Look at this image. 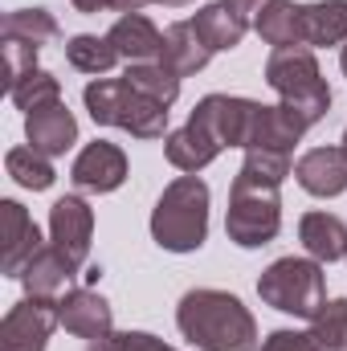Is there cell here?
I'll use <instances>...</instances> for the list:
<instances>
[{
    "instance_id": "22",
    "label": "cell",
    "mask_w": 347,
    "mask_h": 351,
    "mask_svg": "<svg viewBox=\"0 0 347 351\" xmlns=\"http://www.w3.org/2000/svg\"><path fill=\"white\" fill-rule=\"evenodd\" d=\"M164 156H168V164L172 168H180V172L196 176L204 172L217 156H221V147L200 131V127H192V123H184L180 131H172V135H164Z\"/></svg>"
},
{
    "instance_id": "15",
    "label": "cell",
    "mask_w": 347,
    "mask_h": 351,
    "mask_svg": "<svg viewBox=\"0 0 347 351\" xmlns=\"http://www.w3.org/2000/svg\"><path fill=\"white\" fill-rule=\"evenodd\" d=\"M294 180L311 196H323V200L339 196V192H347V152L344 147H311L294 164Z\"/></svg>"
},
{
    "instance_id": "8",
    "label": "cell",
    "mask_w": 347,
    "mask_h": 351,
    "mask_svg": "<svg viewBox=\"0 0 347 351\" xmlns=\"http://www.w3.org/2000/svg\"><path fill=\"white\" fill-rule=\"evenodd\" d=\"M62 327L58 298H21L0 319V351H45L53 331Z\"/></svg>"
},
{
    "instance_id": "39",
    "label": "cell",
    "mask_w": 347,
    "mask_h": 351,
    "mask_svg": "<svg viewBox=\"0 0 347 351\" xmlns=\"http://www.w3.org/2000/svg\"><path fill=\"white\" fill-rule=\"evenodd\" d=\"M339 66H344V78H347V45L339 49Z\"/></svg>"
},
{
    "instance_id": "19",
    "label": "cell",
    "mask_w": 347,
    "mask_h": 351,
    "mask_svg": "<svg viewBox=\"0 0 347 351\" xmlns=\"http://www.w3.org/2000/svg\"><path fill=\"white\" fill-rule=\"evenodd\" d=\"M78 269L66 262L53 245H41L37 254H33V262L21 269V286H25V294L29 298H62L66 290H70V278H74Z\"/></svg>"
},
{
    "instance_id": "36",
    "label": "cell",
    "mask_w": 347,
    "mask_h": 351,
    "mask_svg": "<svg viewBox=\"0 0 347 351\" xmlns=\"http://www.w3.org/2000/svg\"><path fill=\"white\" fill-rule=\"evenodd\" d=\"M147 4H156V0H115V8H119V12H143Z\"/></svg>"
},
{
    "instance_id": "7",
    "label": "cell",
    "mask_w": 347,
    "mask_h": 351,
    "mask_svg": "<svg viewBox=\"0 0 347 351\" xmlns=\"http://www.w3.org/2000/svg\"><path fill=\"white\" fill-rule=\"evenodd\" d=\"M254 98H237V94H204L196 102V110L188 114L192 127H200L221 152L225 147H250V127H254Z\"/></svg>"
},
{
    "instance_id": "17",
    "label": "cell",
    "mask_w": 347,
    "mask_h": 351,
    "mask_svg": "<svg viewBox=\"0 0 347 351\" xmlns=\"http://www.w3.org/2000/svg\"><path fill=\"white\" fill-rule=\"evenodd\" d=\"M298 29L302 45L327 49V45H347V0H315L298 8Z\"/></svg>"
},
{
    "instance_id": "38",
    "label": "cell",
    "mask_w": 347,
    "mask_h": 351,
    "mask_svg": "<svg viewBox=\"0 0 347 351\" xmlns=\"http://www.w3.org/2000/svg\"><path fill=\"white\" fill-rule=\"evenodd\" d=\"M156 4H168V8H184V4H192V0H156Z\"/></svg>"
},
{
    "instance_id": "30",
    "label": "cell",
    "mask_w": 347,
    "mask_h": 351,
    "mask_svg": "<svg viewBox=\"0 0 347 351\" xmlns=\"http://www.w3.org/2000/svg\"><path fill=\"white\" fill-rule=\"evenodd\" d=\"M37 49H41V45H33V41L4 37V70H8V90L16 86L21 78H29L33 70H41V66H37Z\"/></svg>"
},
{
    "instance_id": "10",
    "label": "cell",
    "mask_w": 347,
    "mask_h": 351,
    "mask_svg": "<svg viewBox=\"0 0 347 351\" xmlns=\"http://www.w3.org/2000/svg\"><path fill=\"white\" fill-rule=\"evenodd\" d=\"M70 180H74V188L94 192V196L123 188V180H127V156H123V147L119 143H106V139L86 143L78 152L74 168H70Z\"/></svg>"
},
{
    "instance_id": "6",
    "label": "cell",
    "mask_w": 347,
    "mask_h": 351,
    "mask_svg": "<svg viewBox=\"0 0 347 351\" xmlns=\"http://www.w3.org/2000/svg\"><path fill=\"white\" fill-rule=\"evenodd\" d=\"M258 294L265 306L294 315V319H315L327 302V274L315 258H278L265 265L258 278Z\"/></svg>"
},
{
    "instance_id": "33",
    "label": "cell",
    "mask_w": 347,
    "mask_h": 351,
    "mask_svg": "<svg viewBox=\"0 0 347 351\" xmlns=\"http://www.w3.org/2000/svg\"><path fill=\"white\" fill-rule=\"evenodd\" d=\"M115 351H176V348H168L164 339H156L147 331H123V335H115Z\"/></svg>"
},
{
    "instance_id": "37",
    "label": "cell",
    "mask_w": 347,
    "mask_h": 351,
    "mask_svg": "<svg viewBox=\"0 0 347 351\" xmlns=\"http://www.w3.org/2000/svg\"><path fill=\"white\" fill-rule=\"evenodd\" d=\"M86 351H115V335H106V339H90Z\"/></svg>"
},
{
    "instance_id": "5",
    "label": "cell",
    "mask_w": 347,
    "mask_h": 351,
    "mask_svg": "<svg viewBox=\"0 0 347 351\" xmlns=\"http://www.w3.org/2000/svg\"><path fill=\"white\" fill-rule=\"evenodd\" d=\"M282 184H270L254 172L233 176V188H229V213H225V233L233 245L241 250H261L278 237L282 229V196H278Z\"/></svg>"
},
{
    "instance_id": "21",
    "label": "cell",
    "mask_w": 347,
    "mask_h": 351,
    "mask_svg": "<svg viewBox=\"0 0 347 351\" xmlns=\"http://www.w3.org/2000/svg\"><path fill=\"white\" fill-rule=\"evenodd\" d=\"M192 25H196V33H200V41L213 49V53H225V49H237L241 41H246V33H250V25L225 4V0H217V4H204L196 16H192Z\"/></svg>"
},
{
    "instance_id": "11",
    "label": "cell",
    "mask_w": 347,
    "mask_h": 351,
    "mask_svg": "<svg viewBox=\"0 0 347 351\" xmlns=\"http://www.w3.org/2000/svg\"><path fill=\"white\" fill-rule=\"evenodd\" d=\"M58 311H62V327L78 339H106L115 335V311L110 302L90 290V286H70L62 298H58Z\"/></svg>"
},
{
    "instance_id": "40",
    "label": "cell",
    "mask_w": 347,
    "mask_h": 351,
    "mask_svg": "<svg viewBox=\"0 0 347 351\" xmlns=\"http://www.w3.org/2000/svg\"><path fill=\"white\" fill-rule=\"evenodd\" d=\"M339 147H344V152H347V131H344V143H339Z\"/></svg>"
},
{
    "instance_id": "3",
    "label": "cell",
    "mask_w": 347,
    "mask_h": 351,
    "mask_svg": "<svg viewBox=\"0 0 347 351\" xmlns=\"http://www.w3.org/2000/svg\"><path fill=\"white\" fill-rule=\"evenodd\" d=\"M265 82L278 90L282 106L294 110V119L311 131L331 110V86L319 70V58L311 45H286L274 49L265 62Z\"/></svg>"
},
{
    "instance_id": "23",
    "label": "cell",
    "mask_w": 347,
    "mask_h": 351,
    "mask_svg": "<svg viewBox=\"0 0 347 351\" xmlns=\"http://www.w3.org/2000/svg\"><path fill=\"white\" fill-rule=\"evenodd\" d=\"M298 8L294 0H270L265 12L258 16V37L274 49H286V45H302V29H298Z\"/></svg>"
},
{
    "instance_id": "31",
    "label": "cell",
    "mask_w": 347,
    "mask_h": 351,
    "mask_svg": "<svg viewBox=\"0 0 347 351\" xmlns=\"http://www.w3.org/2000/svg\"><path fill=\"white\" fill-rule=\"evenodd\" d=\"M246 172L261 176V180H270V184H282L286 176L294 172V160L286 156V152H265V147H254V152H246V164H241Z\"/></svg>"
},
{
    "instance_id": "13",
    "label": "cell",
    "mask_w": 347,
    "mask_h": 351,
    "mask_svg": "<svg viewBox=\"0 0 347 351\" xmlns=\"http://www.w3.org/2000/svg\"><path fill=\"white\" fill-rule=\"evenodd\" d=\"M0 225H4L0 269H4L8 278H21V269L33 262V254L41 250V229H37V221L25 213L21 200H0Z\"/></svg>"
},
{
    "instance_id": "20",
    "label": "cell",
    "mask_w": 347,
    "mask_h": 351,
    "mask_svg": "<svg viewBox=\"0 0 347 351\" xmlns=\"http://www.w3.org/2000/svg\"><path fill=\"white\" fill-rule=\"evenodd\" d=\"M298 241L315 262L323 265L347 258V225L335 213H307L298 221Z\"/></svg>"
},
{
    "instance_id": "4",
    "label": "cell",
    "mask_w": 347,
    "mask_h": 351,
    "mask_svg": "<svg viewBox=\"0 0 347 351\" xmlns=\"http://www.w3.org/2000/svg\"><path fill=\"white\" fill-rule=\"evenodd\" d=\"M82 102L98 127H119L135 139H164L168 131V106L127 86V78H94L82 90Z\"/></svg>"
},
{
    "instance_id": "12",
    "label": "cell",
    "mask_w": 347,
    "mask_h": 351,
    "mask_svg": "<svg viewBox=\"0 0 347 351\" xmlns=\"http://www.w3.org/2000/svg\"><path fill=\"white\" fill-rule=\"evenodd\" d=\"M25 139L29 147H37L41 156H66L74 143H78V119L66 102H49V106H37L33 114H25Z\"/></svg>"
},
{
    "instance_id": "27",
    "label": "cell",
    "mask_w": 347,
    "mask_h": 351,
    "mask_svg": "<svg viewBox=\"0 0 347 351\" xmlns=\"http://www.w3.org/2000/svg\"><path fill=\"white\" fill-rule=\"evenodd\" d=\"M58 33L62 29H58V21H53L49 8H12V12H4V37H21V41L45 45Z\"/></svg>"
},
{
    "instance_id": "18",
    "label": "cell",
    "mask_w": 347,
    "mask_h": 351,
    "mask_svg": "<svg viewBox=\"0 0 347 351\" xmlns=\"http://www.w3.org/2000/svg\"><path fill=\"white\" fill-rule=\"evenodd\" d=\"M208 58H213V49L200 41V33H196L192 21L168 25V33H164V53H160V66H164V70H172L176 78H192V74H200V70L208 66Z\"/></svg>"
},
{
    "instance_id": "29",
    "label": "cell",
    "mask_w": 347,
    "mask_h": 351,
    "mask_svg": "<svg viewBox=\"0 0 347 351\" xmlns=\"http://www.w3.org/2000/svg\"><path fill=\"white\" fill-rule=\"evenodd\" d=\"M311 335L319 351H347V298L323 302V311L311 319Z\"/></svg>"
},
{
    "instance_id": "24",
    "label": "cell",
    "mask_w": 347,
    "mask_h": 351,
    "mask_svg": "<svg viewBox=\"0 0 347 351\" xmlns=\"http://www.w3.org/2000/svg\"><path fill=\"white\" fill-rule=\"evenodd\" d=\"M66 62L78 70V74H106L115 70L123 58L115 53V45L106 37H94V33H78L66 41Z\"/></svg>"
},
{
    "instance_id": "32",
    "label": "cell",
    "mask_w": 347,
    "mask_h": 351,
    "mask_svg": "<svg viewBox=\"0 0 347 351\" xmlns=\"http://www.w3.org/2000/svg\"><path fill=\"white\" fill-rule=\"evenodd\" d=\"M258 351H319V343L311 331H286L282 327V331H270Z\"/></svg>"
},
{
    "instance_id": "26",
    "label": "cell",
    "mask_w": 347,
    "mask_h": 351,
    "mask_svg": "<svg viewBox=\"0 0 347 351\" xmlns=\"http://www.w3.org/2000/svg\"><path fill=\"white\" fill-rule=\"evenodd\" d=\"M127 86H135L139 94H147L152 102H160V106H172L176 98H180V78H176L172 70H164L160 62H147V66H127Z\"/></svg>"
},
{
    "instance_id": "14",
    "label": "cell",
    "mask_w": 347,
    "mask_h": 351,
    "mask_svg": "<svg viewBox=\"0 0 347 351\" xmlns=\"http://www.w3.org/2000/svg\"><path fill=\"white\" fill-rule=\"evenodd\" d=\"M106 41L115 45V53H119L127 66H147V62H160V53H164V33H160V29L152 25V16H143V12H123V16L110 25Z\"/></svg>"
},
{
    "instance_id": "1",
    "label": "cell",
    "mask_w": 347,
    "mask_h": 351,
    "mask_svg": "<svg viewBox=\"0 0 347 351\" xmlns=\"http://www.w3.org/2000/svg\"><path fill=\"white\" fill-rule=\"evenodd\" d=\"M176 327L196 351H258V319L229 290H188L176 306Z\"/></svg>"
},
{
    "instance_id": "35",
    "label": "cell",
    "mask_w": 347,
    "mask_h": 351,
    "mask_svg": "<svg viewBox=\"0 0 347 351\" xmlns=\"http://www.w3.org/2000/svg\"><path fill=\"white\" fill-rule=\"evenodd\" d=\"M70 4H74V12H82V16H98V12L115 8V0H70Z\"/></svg>"
},
{
    "instance_id": "9",
    "label": "cell",
    "mask_w": 347,
    "mask_h": 351,
    "mask_svg": "<svg viewBox=\"0 0 347 351\" xmlns=\"http://www.w3.org/2000/svg\"><path fill=\"white\" fill-rule=\"evenodd\" d=\"M90 237H94V208L82 196H62L49 208V245L74 265L82 269L90 258Z\"/></svg>"
},
{
    "instance_id": "34",
    "label": "cell",
    "mask_w": 347,
    "mask_h": 351,
    "mask_svg": "<svg viewBox=\"0 0 347 351\" xmlns=\"http://www.w3.org/2000/svg\"><path fill=\"white\" fill-rule=\"evenodd\" d=\"M225 4H229V8H233V12H237L246 25H250V29H254V25H258V16L265 12V4H270V0H225Z\"/></svg>"
},
{
    "instance_id": "2",
    "label": "cell",
    "mask_w": 347,
    "mask_h": 351,
    "mask_svg": "<svg viewBox=\"0 0 347 351\" xmlns=\"http://www.w3.org/2000/svg\"><path fill=\"white\" fill-rule=\"evenodd\" d=\"M152 237L168 254H196L208 237V184L200 176H176L152 208Z\"/></svg>"
},
{
    "instance_id": "28",
    "label": "cell",
    "mask_w": 347,
    "mask_h": 351,
    "mask_svg": "<svg viewBox=\"0 0 347 351\" xmlns=\"http://www.w3.org/2000/svg\"><path fill=\"white\" fill-rule=\"evenodd\" d=\"M8 98L16 102V110L33 114L37 106H49V102H62V82L49 74V70H33L29 78H21L16 86L8 90Z\"/></svg>"
},
{
    "instance_id": "25",
    "label": "cell",
    "mask_w": 347,
    "mask_h": 351,
    "mask_svg": "<svg viewBox=\"0 0 347 351\" xmlns=\"http://www.w3.org/2000/svg\"><path fill=\"white\" fill-rule=\"evenodd\" d=\"M4 168H8V176H12L21 188H29V192H45V188L58 180L49 156H41L37 147H12V152L4 156Z\"/></svg>"
},
{
    "instance_id": "16",
    "label": "cell",
    "mask_w": 347,
    "mask_h": 351,
    "mask_svg": "<svg viewBox=\"0 0 347 351\" xmlns=\"http://www.w3.org/2000/svg\"><path fill=\"white\" fill-rule=\"evenodd\" d=\"M307 135V127L294 119V110H286L282 102L278 106H265L258 102V110H254V127H250V147L246 152H254V147H265V152H294V143Z\"/></svg>"
}]
</instances>
